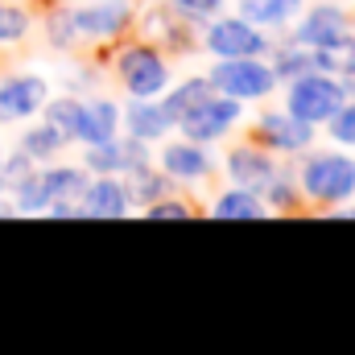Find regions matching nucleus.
<instances>
[{
	"mask_svg": "<svg viewBox=\"0 0 355 355\" xmlns=\"http://www.w3.org/2000/svg\"><path fill=\"white\" fill-rule=\"evenodd\" d=\"M293 182L310 211H327L355 198V157L339 149H302L293 153Z\"/></svg>",
	"mask_w": 355,
	"mask_h": 355,
	"instance_id": "f257e3e1",
	"label": "nucleus"
},
{
	"mask_svg": "<svg viewBox=\"0 0 355 355\" xmlns=\"http://www.w3.org/2000/svg\"><path fill=\"white\" fill-rule=\"evenodd\" d=\"M107 71L116 75V83L124 87V95H132V99H157L162 91L174 83V67H170V58H166L157 46L141 42L137 33H128L124 42L112 46V62H107Z\"/></svg>",
	"mask_w": 355,
	"mask_h": 355,
	"instance_id": "f03ea898",
	"label": "nucleus"
},
{
	"mask_svg": "<svg viewBox=\"0 0 355 355\" xmlns=\"http://www.w3.org/2000/svg\"><path fill=\"white\" fill-rule=\"evenodd\" d=\"M87 170L83 166H71V162H46L37 166L33 174H25L21 182H12L4 194L12 198L17 215H46V207L54 198H71L87 186Z\"/></svg>",
	"mask_w": 355,
	"mask_h": 355,
	"instance_id": "7ed1b4c3",
	"label": "nucleus"
},
{
	"mask_svg": "<svg viewBox=\"0 0 355 355\" xmlns=\"http://www.w3.org/2000/svg\"><path fill=\"white\" fill-rule=\"evenodd\" d=\"M198 21L182 17L174 4L166 0H141L137 4V21H132V33L149 46H157L166 58H186V54H198Z\"/></svg>",
	"mask_w": 355,
	"mask_h": 355,
	"instance_id": "20e7f679",
	"label": "nucleus"
},
{
	"mask_svg": "<svg viewBox=\"0 0 355 355\" xmlns=\"http://www.w3.org/2000/svg\"><path fill=\"white\" fill-rule=\"evenodd\" d=\"M137 4L141 0H75V4H67V17H71L79 46L103 50V46H116L132 33Z\"/></svg>",
	"mask_w": 355,
	"mask_h": 355,
	"instance_id": "39448f33",
	"label": "nucleus"
},
{
	"mask_svg": "<svg viewBox=\"0 0 355 355\" xmlns=\"http://www.w3.org/2000/svg\"><path fill=\"white\" fill-rule=\"evenodd\" d=\"M272 42L277 37L268 29L244 21L240 12L236 17L219 12V17L202 21V29H198V50L211 54V58H265L272 50Z\"/></svg>",
	"mask_w": 355,
	"mask_h": 355,
	"instance_id": "423d86ee",
	"label": "nucleus"
},
{
	"mask_svg": "<svg viewBox=\"0 0 355 355\" xmlns=\"http://www.w3.org/2000/svg\"><path fill=\"white\" fill-rule=\"evenodd\" d=\"M347 103V83L339 75H322V71H306L297 79L285 83V112L306 120V124H327L339 107Z\"/></svg>",
	"mask_w": 355,
	"mask_h": 355,
	"instance_id": "0eeeda50",
	"label": "nucleus"
},
{
	"mask_svg": "<svg viewBox=\"0 0 355 355\" xmlns=\"http://www.w3.org/2000/svg\"><path fill=\"white\" fill-rule=\"evenodd\" d=\"M207 79H211V87L219 95H232L240 103H261V99H268L281 87L272 67H268V58H215Z\"/></svg>",
	"mask_w": 355,
	"mask_h": 355,
	"instance_id": "6e6552de",
	"label": "nucleus"
},
{
	"mask_svg": "<svg viewBox=\"0 0 355 355\" xmlns=\"http://www.w3.org/2000/svg\"><path fill=\"white\" fill-rule=\"evenodd\" d=\"M240 124H244V103L232 99V95H219V91H215L207 103H198L194 112H186L174 128H178V137H186V141L219 145V141H227Z\"/></svg>",
	"mask_w": 355,
	"mask_h": 355,
	"instance_id": "1a4fd4ad",
	"label": "nucleus"
},
{
	"mask_svg": "<svg viewBox=\"0 0 355 355\" xmlns=\"http://www.w3.org/2000/svg\"><path fill=\"white\" fill-rule=\"evenodd\" d=\"M244 137L252 145L268 149V153H277V157H293V153H302V149H310L318 141V124H306V120H297V116H289L281 107V112H261L248 124Z\"/></svg>",
	"mask_w": 355,
	"mask_h": 355,
	"instance_id": "9d476101",
	"label": "nucleus"
},
{
	"mask_svg": "<svg viewBox=\"0 0 355 355\" xmlns=\"http://www.w3.org/2000/svg\"><path fill=\"white\" fill-rule=\"evenodd\" d=\"M293 21H297V25H289L285 37L297 42V46H306V50H331V46H339V42L347 37V29H352V12H347L343 4H335V0H318V4H310V8H302Z\"/></svg>",
	"mask_w": 355,
	"mask_h": 355,
	"instance_id": "9b49d317",
	"label": "nucleus"
},
{
	"mask_svg": "<svg viewBox=\"0 0 355 355\" xmlns=\"http://www.w3.org/2000/svg\"><path fill=\"white\" fill-rule=\"evenodd\" d=\"M157 170L174 178L178 186H207L219 178V162L211 153V145H198V141H186V137H166L162 141V153H153Z\"/></svg>",
	"mask_w": 355,
	"mask_h": 355,
	"instance_id": "f8f14e48",
	"label": "nucleus"
},
{
	"mask_svg": "<svg viewBox=\"0 0 355 355\" xmlns=\"http://www.w3.org/2000/svg\"><path fill=\"white\" fill-rule=\"evenodd\" d=\"M149 162H153V145H145V141H137L128 132H116V137H107L99 145H83V157H79V166L87 174H116V178L132 174V170H141Z\"/></svg>",
	"mask_w": 355,
	"mask_h": 355,
	"instance_id": "ddd939ff",
	"label": "nucleus"
},
{
	"mask_svg": "<svg viewBox=\"0 0 355 355\" xmlns=\"http://www.w3.org/2000/svg\"><path fill=\"white\" fill-rule=\"evenodd\" d=\"M281 162H285V157L268 153V149L252 145V141L244 137V141H236V145L223 153L219 174L227 178V186H244V190H252V194H265V186L281 174Z\"/></svg>",
	"mask_w": 355,
	"mask_h": 355,
	"instance_id": "4468645a",
	"label": "nucleus"
},
{
	"mask_svg": "<svg viewBox=\"0 0 355 355\" xmlns=\"http://www.w3.org/2000/svg\"><path fill=\"white\" fill-rule=\"evenodd\" d=\"M50 79L33 75V71H4L0 75V124H21V120H37L42 103L50 99Z\"/></svg>",
	"mask_w": 355,
	"mask_h": 355,
	"instance_id": "2eb2a0df",
	"label": "nucleus"
},
{
	"mask_svg": "<svg viewBox=\"0 0 355 355\" xmlns=\"http://www.w3.org/2000/svg\"><path fill=\"white\" fill-rule=\"evenodd\" d=\"M120 132V103L112 95H79V112L71 124V145H99Z\"/></svg>",
	"mask_w": 355,
	"mask_h": 355,
	"instance_id": "dca6fc26",
	"label": "nucleus"
},
{
	"mask_svg": "<svg viewBox=\"0 0 355 355\" xmlns=\"http://www.w3.org/2000/svg\"><path fill=\"white\" fill-rule=\"evenodd\" d=\"M120 132L145 141V145H157L166 137H174V116L162 107V99H132L120 103Z\"/></svg>",
	"mask_w": 355,
	"mask_h": 355,
	"instance_id": "f3484780",
	"label": "nucleus"
},
{
	"mask_svg": "<svg viewBox=\"0 0 355 355\" xmlns=\"http://www.w3.org/2000/svg\"><path fill=\"white\" fill-rule=\"evenodd\" d=\"M79 202H83L87 219H124V215H132L128 186L116 174H91L87 186L79 190Z\"/></svg>",
	"mask_w": 355,
	"mask_h": 355,
	"instance_id": "a211bd4d",
	"label": "nucleus"
},
{
	"mask_svg": "<svg viewBox=\"0 0 355 355\" xmlns=\"http://www.w3.org/2000/svg\"><path fill=\"white\" fill-rule=\"evenodd\" d=\"M124 186H128V202H132V215H141L149 202H157V198H166V194H174L178 182L166 170H157V162H149V166H141V170H132V174H124Z\"/></svg>",
	"mask_w": 355,
	"mask_h": 355,
	"instance_id": "6ab92c4d",
	"label": "nucleus"
},
{
	"mask_svg": "<svg viewBox=\"0 0 355 355\" xmlns=\"http://www.w3.org/2000/svg\"><path fill=\"white\" fill-rule=\"evenodd\" d=\"M302 8H306V0H236V12H240L244 21L268 29V33L289 29Z\"/></svg>",
	"mask_w": 355,
	"mask_h": 355,
	"instance_id": "aec40b11",
	"label": "nucleus"
},
{
	"mask_svg": "<svg viewBox=\"0 0 355 355\" xmlns=\"http://www.w3.org/2000/svg\"><path fill=\"white\" fill-rule=\"evenodd\" d=\"M207 215H215V219H268V207L261 194H252L244 186H227L207 202Z\"/></svg>",
	"mask_w": 355,
	"mask_h": 355,
	"instance_id": "412c9836",
	"label": "nucleus"
},
{
	"mask_svg": "<svg viewBox=\"0 0 355 355\" xmlns=\"http://www.w3.org/2000/svg\"><path fill=\"white\" fill-rule=\"evenodd\" d=\"M17 149H25V153H29L37 166H46V162L62 157V153L71 149V141H67V132H58L54 124H46V120L37 116V124L21 128V137H17Z\"/></svg>",
	"mask_w": 355,
	"mask_h": 355,
	"instance_id": "4be33fe9",
	"label": "nucleus"
},
{
	"mask_svg": "<svg viewBox=\"0 0 355 355\" xmlns=\"http://www.w3.org/2000/svg\"><path fill=\"white\" fill-rule=\"evenodd\" d=\"M211 95H215V87H211V79H207V75H190V79H182L178 87H166L157 99H162V107L174 116V124H178L186 112H194V107H198V103H207Z\"/></svg>",
	"mask_w": 355,
	"mask_h": 355,
	"instance_id": "5701e85b",
	"label": "nucleus"
},
{
	"mask_svg": "<svg viewBox=\"0 0 355 355\" xmlns=\"http://www.w3.org/2000/svg\"><path fill=\"white\" fill-rule=\"evenodd\" d=\"M37 29V12L29 0H0V46H21Z\"/></svg>",
	"mask_w": 355,
	"mask_h": 355,
	"instance_id": "b1692460",
	"label": "nucleus"
},
{
	"mask_svg": "<svg viewBox=\"0 0 355 355\" xmlns=\"http://www.w3.org/2000/svg\"><path fill=\"white\" fill-rule=\"evenodd\" d=\"M141 215L145 219H198V215H207V202H194L190 190H174V194L149 202Z\"/></svg>",
	"mask_w": 355,
	"mask_h": 355,
	"instance_id": "393cba45",
	"label": "nucleus"
},
{
	"mask_svg": "<svg viewBox=\"0 0 355 355\" xmlns=\"http://www.w3.org/2000/svg\"><path fill=\"white\" fill-rule=\"evenodd\" d=\"M327 137H331L339 149H355V99H347V103L327 120Z\"/></svg>",
	"mask_w": 355,
	"mask_h": 355,
	"instance_id": "a878e982",
	"label": "nucleus"
},
{
	"mask_svg": "<svg viewBox=\"0 0 355 355\" xmlns=\"http://www.w3.org/2000/svg\"><path fill=\"white\" fill-rule=\"evenodd\" d=\"M166 4H174L182 17H190V21H211V17H219V12H227V0H166Z\"/></svg>",
	"mask_w": 355,
	"mask_h": 355,
	"instance_id": "bb28decb",
	"label": "nucleus"
},
{
	"mask_svg": "<svg viewBox=\"0 0 355 355\" xmlns=\"http://www.w3.org/2000/svg\"><path fill=\"white\" fill-rule=\"evenodd\" d=\"M37 170V162L25 153V149H12V153H4V166H0V174H4V190L12 186V182H21L25 174H33Z\"/></svg>",
	"mask_w": 355,
	"mask_h": 355,
	"instance_id": "cd10ccee",
	"label": "nucleus"
},
{
	"mask_svg": "<svg viewBox=\"0 0 355 355\" xmlns=\"http://www.w3.org/2000/svg\"><path fill=\"white\" fill-rule=\"evenodd\" d=\"M46 215H50V219H87L79 194H71V198H54V202L46 207Z\"/></svg>",
	"mask_w": 355,
	"mask_h": 355,
	"instance_id": "c85d7f7f",
	"label": "nucleus"
},
{
	"mask_svg": "<svg viewBox=\"0 0 355 355\" xmlns=\"http://www.w3.org/2000/svg\"><path fill=\"white\" fill-rule=\"evenodd\" d=\"M0 166H4V145H0ZM0 194H4V174H0Z\"/></svg>",
	"mask_w": 355,
	"mask_h": 355,
	"instance_id": "c756f323",
	"label": "nucleus"
},
{
	"mask_svg": "<svg viewBox=\"0 0 355 355\" xmlns=\"http://www.w3.org/2000/svg\"><path fill=\"white\" fill-rule=\"evenodd\" d=\"M347 99H355V79H352V83H347Z\"/></svg>",
	"mask_w": 355,
	"mask_h": 355,
	"instance_id": "7c9ffc66",
	"label": "nucleus"
},
{
	"mask_svg": "<svg viewBox=\"0 0 355 355\" xmlns=\"http://www.w3.org/2000/svg\"><path fill=\"white\" fill-rule=\"evenodd\" d=\"M62 4H75V0H62Z\"/></svg>",
	"mask_w": 355,
	"mask_h": 355,
	"instance_id": "2f4dec72",
	"label": "nucleus"
}]
</instances>
